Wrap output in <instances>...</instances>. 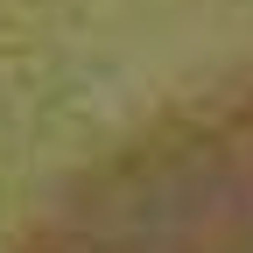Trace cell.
I'll use <instances>...</instances> for the list:
<instances>
[{"label":"cell","instance_id":"6da1fadb","mask_svg":"<svg viewBox=\"0 0 253 253\" xmlns=\"http://www.w3.org/2000/svg\"><path fill=\"white\" fill-rule=\"evenodd\" d=\"M14 253H253V71L78 169Z\"/></svg>","mask_w":253,"mask_h":253}]
</instances>
